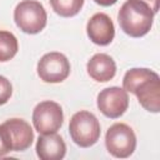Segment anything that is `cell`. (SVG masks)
Masks as SVG:
<instances>
[{"mask_svg":"<svg viewBox=\"0 0 160 160\" xmlns=\"http://www.w3.org/2000/svg\"><path fill=\"white\" fill-rule=\"evenodd\" d=\"M105 146L115 158H129L135 151L136 135L129 125L124 122H115L106 131Z\"/></svg>","mask_w":160,"mask_h":160,"instance_id":"obj_5","label":"cell"},{"mask_svg":"<svg viewBox=\"0 0 160 160\" xmlns=\"http://www.w3.org/2000/svg\"><path fill=\"white\" fill-rule=\"evenodd\" d=\"M36 154L41 160H61L66 152L64 139L56 134H41L36 141Z\"/></svg>","mask_w":160,"mask_h":160,"instance_id":"obj_11","label":"cell"},{"mask_svg":"<svg viewBox=\"0 0 160 160\" xmlns=\"http://www.w3.org/2000/svg\"><path fill=\"white\" fill-rule=\"evenodd\" d=\"M36 70L44 82L56 84L64 81L70 75V62L64 54L51 51L41 56Z\"/></svg>","mask_w":160,"mask_h":160,"instance_id":"obj_7","label":"cell"},{"mask_svg":"<svg viewBox=\"0 0 160 160\" xmlns=\"http://www.w3.org/2000/svg\"><path fill=\"white\" fill-rule=\"evenodd\" d=\"M122 88L128 92H132L145 110L155 114L160 111V78L158 72L146 68H132L125 72Z\"/></svg>","mask_w":160,"mask_h":160,"instance_id":"obj_1","label":"cell"},{"mask_svg":"<svg viewBox=\"0 0 160 160\" xmlns=\"http://www.w3.org/2000/svg\"><path fill=\"white\" fill-rule=\"evenodd\" d=\"M141 1L146 2V4L151 8V10L154 11V14H156V12L159 11V8H160V0H141Z\"/></svg>","mask_w":160,"mask_h":160,"instance_id":"obj_17","label":"cell"},{"mask_svg":"<svg viewBox=\"0 0 160 160\" xmlns=\"http://www.w3.org/2000/svg\"><path fill=\"white\" fill-rule=\"evenodd\" d=\"M98 109L110 119H118L129 108V95L124 88L110 86L102 89L96 99Z\"/></svg>","mask_w":160,"mask_h":160,"instance_id":"obj_8","label":"cell"},{"mask_svg":"<svg viewBox=\"0 0 160 160\" xmlns=\"http://www.w3.org/2000/svg\"><path fill=\"white\" fill-rule=\"evenodd\" d=\"M86 34L94 44L106 46L114 40L115 26L109 15L104 12H96L89 19L86 24Z\"/></svg>","mask_w":160,"mask_h":160,"instance_id":"obj_9","label":"cell"},{"mask_svg":"<svg viewBox=\"0 0 160 160\" xmlns=\"http://www.w3.org/2000/svg\"><path fill=\"white\" fill-rule=\"evenodd\" d=\"M11 94H12V85L10 80L0 75V105L6 104L10 100Z\"/></svg>","mask_w":160,"mask_h":160,"instance_id":"obj_15","label":"cell"},{"mask_svg":"<svg viewBox=\"0 0 160 160\" xmlns=\"http://www.w3.org/2000/svg\"><path fill=\"white\" fill-rule=\"evenodd\" d=\"M19 50L16 36L6 30H0V62L11 60Z\"/></svg>","mask_w":160,"mask_h":160,"instance_id":"obj_13","label":"cell"},{"mask_svg":"<svg viewBox=\"0 0 160 160\" xmlns=\"http://www.w3.org/2000/svg\"><path fill=\"white\" fill-rule=\"evenodd\" d=\"M154 11L141 0H126L118 14V21L121 30L131 38L146 35L154 22Z\"/></svg>","mask_w":160,"mask_h":160,"instance_id":"obj_2","label":"cell"},{"mask_svg":"<svg viewBox=\"0 0 160 160\" xmlns=\"http://www.w3.org/2000/svg\"><path fill=\"white\" fill-rule=\"evenodd\" d=\"M98 5H101V6H111L114 5L118 0H94Z\"/></svg>","mask_w":160,"mask_h":160,"instance_id":"obj_18","label":"cell"},{"mask_svg":"<svg viewBox=\"0 0 160 160\" xmlns=\"http://www.w3.org/2000/svg\"><path fill=\"white\" fill-rule=\"evenodd\" d=\"M9 134L12 151H24L30 148L34 140V130L28 121L19 118L8 119L4 122Z\"/></svg>","mask_w":160,"mask_h":160,"instance_id":"obj_10","label":"cell"},{"mask_svg":"<svg viewBox=\"0 0 160 160\" xmlns=\"http://www.w3.org/2000/svg\"><path fill=\"white\" fill-rule=\"evenodd\" d=\"M64 122V112L60 104L45 100L39 102L32 111V124L39 134L56 132Z\"/></svg>","mask_w":160,"mask_h":160,"instance_id":"obj_6","label":"cell"},{"mask_svg":"<svg viewBox=\"0 0 160 160\" xmlns=\"http://www.w3.org/2000/svg\"><path fill=\"white\" fill-rule=\"evenodd\" d=\"M52 10L62 16V18H71L80 12L84 6L85 0H49Z\"/></svg>","mask_w":160,"mask_h":160,"instance_id":"obj_14","label":"cell"},{"mask_svg":"<svg viewBox=\"0 0 160 160\" xmlns=\"http://www.w3.org/2000/svg\"><path fill=\"white\" fill-rule=\"evenodd\" d=\"M89 76L98 82H106L116 74V64L114 59L104 52L95 54L86 64Z\"/></svg>","mask_w":160,"mask_h":160,"instance_id":"obj_12","label":"cell"},{"mask_svg":"<svg viewBox=\"0 0 160 160\" xmlns=\"http://www.w3.org/2000/svg\"><path fill=\"white\" fill-rule=\"evenodd\" d=\"M14 20L22 32L35 35L46 26L48 15L41 2L36 0H22L14 10Z\"/></svg>","mask_w":160,"mask_h":160,"instance_id":"obj_4","label":"cell"},{"mask_svg":"<svg viewBox=\"0 0 160 160\" xmlns=\"http://www.w3.org/2000/svg\"><path fill=\"white\" fill-rule=\"evenodd\" d=\"M69 132L71 140L78 146L89 148L96 144L100 138V122L92 112L88 110H80L71 116Z\"/></svg>","mask_w":160,"mask_h":160,"instance_id":"obj_3","label":"cell"},{"mask_svg":"<svg viewBox=\"0 0 160 160\" xmlns=\"http://www.w3.org/2000/svg\"><path fill=\"white\" fill-rule=\"evenodd\" d=\"M10 151H12V149H11L9 134H8L6 128L4 126V124H1L0 125V158L5 156Z\"/></svg>","mask_w":160,"mask_h":160,"instance_id":"obj_16","label":"cell"}]
</instances>
